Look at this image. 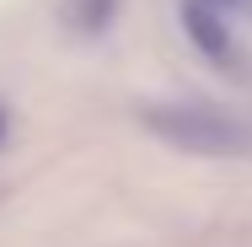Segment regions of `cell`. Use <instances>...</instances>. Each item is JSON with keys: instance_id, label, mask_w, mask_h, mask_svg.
<instances>
[{"instance_id": "cell-2", "label": "cell", "mask_w": 252, "mask_h": 247, "mask_svg": "<svg viewBox=\"0 0 252 247\" xmlns=\"http://www.w3.org/2000/svg\"><path fill=\"white\" fill-rule=\"evenodd\" d=\"M225 11L231 5H220V0H183V27H188V38L199 43L209 59H231V27H225Z\"/></svg>"}, {"instance_id": "cell-3", "label": "cell", "mask_w": 252, "mask_h": 247, "mask_svg": "<svg viewBox=\"0 0 252 247\" xmlns=\"http://www.w3.org/2000/svg\"><path fill=\"white\" fill-rule=\"evenodd\" d=\"M220 5H242V0H220Z\"/></svg>"}, {"instance_id": "cell-1", "label": "cell", "mask_w": 252, "mask_h": 247, "mask_svg": "<svg viewBox=\"0 0 252 247\" xmlns=\"http://www.w3.org/2000/svg\"><path fill=\"white\" fill-rule=\"evenodd\" d=\"M140 124L183 156L252 161V118L225 113L215 102H151V107H140Z\"/></svg>"}]
</instances>
